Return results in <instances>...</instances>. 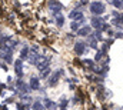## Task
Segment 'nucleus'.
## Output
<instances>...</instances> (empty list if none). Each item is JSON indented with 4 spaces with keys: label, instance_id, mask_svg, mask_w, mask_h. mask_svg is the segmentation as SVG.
<instances>
[{
    "label": "nucleus",
    "instance_id": "nucleus-10",
    "mask_svg": "<svg viewBox=\"0 0 123 110\" xmlns=\"http://www.w3.org/2000/svg\"><path fill=\"white\" fill-rule=\"evenodd\" d=\"M112 3L116 9H123V0H112Z\"/></svg>",
    "mask_w": 123,
    "mask_h": 110
},
{
    "label": "nucleus",
    "instance_id": "nucleus-1",
    "mask_svg": "<svg viewBox=\"0 0 123 110\" xmlns=\"http://www.w3.org/2000/svg\"><path fill=\"white\" fill-rule=\"evenodd\" d=\"M90 10H92L93 14L99 16V14H102L105 12V6L102 3H99V1H93L92 4H90Z\"/></svg>",
    "mask_w": 123,
    "mask_h": 110
},
{
    "label": "nucleus",
    "instance_id": "nucleus-9",
    "mask_svg": "<svg viewBox=\"0 0 123 110\" xmlns=\"http://www.w3.org/2000/svg\"><path fill=\"white\" fill-rule=\"evenodd\" d=\"M90 31H92V30H90L89 26H85V27H80L79 34H80V36H89V34H90Z\"/></svg>",
    "mask_w": 123,
    "mask_h": 110
},
{
    "label": "nucleus",
    "instance_id": "nucleus-11",
    "mask_svg": "<svg viewBox=\"0 0 123 110\" xmlns=\"http://www.w3.org/2000/svg\"><path fill=\"white\" fill-rule=\"evenodd\" d=\"M56 19H57V26H63V23H64V17L57 14V17H56Z\"/></svg>",
    "mask_w": 123,
    "mask_h": 110
},
{
    "label": "nucleus",
    "instance_id": "nucleus-2",
    "mask_svg": "<svg viewBox=\"0 0 123 110\" xmlns=\"http://www.w3.org/2000/svg\"><path fill=\"white\" fill-rule=\"evenodd\" d=\"M62 9H63V6H62L57 0H50V10H52L55 14H57Z\"/></svg>",
    "mask_w": 123,
    "mask_h": 110
},
{
    "label": "nucleus",
    "instance_id": "nucleus-3",
    "mask_svg": "<svg viewBox=\"0 0 123 110\" xmlns=\"http://www.w3.org/2000/svg\"><path fill=\"white\" fill-rule=\"evenodd\" d=\"M62 73H63V70H57V72H55V73H53V76H52V77H50V80H49V86H55L56 83L59 82Z\"/></svg>",
    "mask_w": 123,
    "mask_h": 110
},
{
    "label": "nucleus",
    "instance_id": "nucleus-4",
    "mask_svg": "<svg viewBox=\"0 0 123 110\" xmlns=\"http://www.w3.org/2000/svg\"><path fill=\"white\" fill-rule=\"evenodd\" d=\"M92 26H93V27H96V30H100L102 26H103V19H102V17H99V16L93 17V19H92Z\"/></svg>",
    "mask_w": 123,
    "mask_h": 110
},
{
    "label": "nucleus",
    "instance_id": "nucleus-5",
    "mask_svg": "<svg viewBox=\"0 0 123 110\" xmlns=\"http://www.w3.org/2000/svg\"><path fill=\"white\" fill-rule=\"evenodd\" d=\"M69 17H70L72 20H82V19H83V13H82L80 10H72L70 14H69Z\"/></svg>",
    "mask_w": 123,
    "mask_h": 110
},
{
    "label": "nucleus",
    "instance_id": "nucleus-7",
    "mask_svg": "<svg viewBox=\"0 0 123 110\" xmlns=\"http://www.w3.org/2000/svg\"><path fill=\"white\" fill-rule=\"evenodd\" d=\"M14 69H16L17 76H19V77H22V76H23V64H22V61H20V60H17V61H16Z\"/></svg>",
    "mask_w": 123,
    "mask_h": 110
},
{
    "label": "nucleus",
    "instance_id": "nucleus-13",
    "mask_svg": "<svg viewBox=\"0 0 123 110\" xmlns=\"http://www.w3.org/2000/svg\"><path fill=\"white\" fill-rule=\"evenodd\" d=\"M46 106H47V107H53V106H55V104H53V103H52V102H46Z\"/></svg>",
    "mask_w": 123,
    "mask_h": 110
},
{
    "label": "nucleus",
    "instance_id": "nucleus-8",
    "mask_svg": "<svg viewBox=\"0 0 123 110\" xmlns=\"http://www.w3.org/2000/svg\"><path fill=\"white\" fill-rule=\"evenodd\" d=\"M30 87L33 90H36V89H39L40 87V82H39V79L37 77H31L30 79Z\"/></svg>",
    "mask_w": 123,
    "mask_h": 110
},
{
    "label": "nucleus",
    "instance_id": "nucleus-15",
    "mask_svg": "<svg viewBox=\"0 0 123 110\" xmlns=\"http://www.w3.org/2000/svg\"><path fill=\"white\" fill-rule=\"evenodd\" d=\"M107 1H112V0H107Z\"/></svg>",
    "mask_w": 123,
    "mask_h": 110
},
{
    "label": "nucleus",
    "instance_id": "nucleus-12",
    "mask_svg": "<svg viewBox=\"0 0 123 110\" xmlns=\"http://www.w3.org/2000/svg\"><path fill=\"white\" fill-rule=\"evenodd\" d=\"M26 56H29V49H27V47H25V49L22 50V59H25Z\"/></svg>",
    "mask_w": 123,
    "mask_h": 110
},
{
    "label": "nucleus",
    "instance_id": "nucleus-14",
    "mask_svg": "<svg viewBox=\"0 0 123 110\" xmlns=\"http://www.w3.org/2000/svg\"><path fill=\"white\" fill-rule=\"evenodd\" d=\"M120 22H122V23H123V14H122V16H120Z\"/></svg>",
    "mask_w": 123,
    "mask_h": 110
},
{
    "label": "nucleus",
    "instance_id": "nucleus-6",
    "mask_svg": "<svg viewBox=\"0 0 123 110\" xmlns=\"http://www.w3.org/2000/svg\"><path fill=\"white\" fill-rule=\"evenodd\" d=\"M74 52H76L77 55H83V53L86 52V46H85V43H83V42H77V43L74 44Z\"/></svg>",
    "mask_w": 123,
    "mask_h": 110
}]
</instances>
